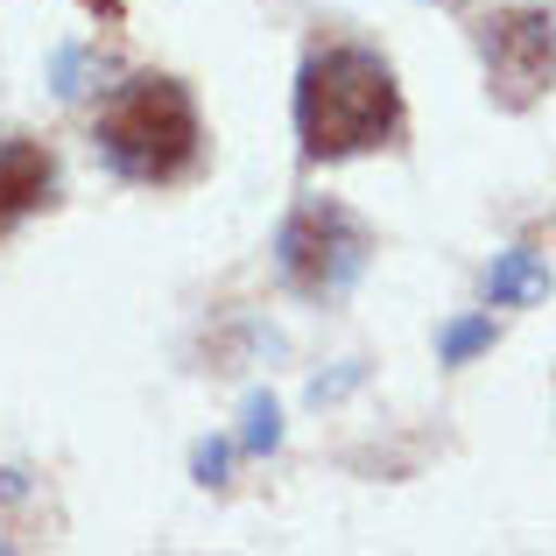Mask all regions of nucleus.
Masks as SVG:
<instances>
[{"instance_id": "obj_9", "label": "nucleus", "mask_w": 556, "mask_h": 556, "mask_svg": "<svg viewBox=\"0 0 556 556\" xmlns=\"http://www.w3.org/2000/svg\"><path fill=\"white\" fill-rule=\"evenodd\" d=\"M218 472H226V444H198V479L218 486Z\"/></svg>"}, {"instance_id": "obj_10", "label": "nucleus", "mask_w": 556, "mask_h": 556, "mask_svg": "<svg viewBox=\"0 0 556 556\" xmlns=\"http://www.w3.org/2000/svg\"><path fill=\"white\" fill-rule=\"evenodd\" d=\"M437 8H465V0H437Z\"/></svg>"}, {"instance_id": "obj_3", "label": "nucleus", "mask_w": 556, "mask_h": 556, "mask_svg": "<svg viewBox=\"0 0 556 556\" xmlns=\"http://www.w3.org/2000/svg\"><path fill=\"white\" fill-rule=\"evenodd\" d=\"M367 254H374V232L359 212H345L339 198H311L282 218V240H275V268L296 296L311 303H331L367 275Z\"/></svg>"}, {"instance_id": "obj_8", "label": "nucleus", "mask_w": 556, "mask_h": 556, "mask_svg": "<svg viewBox=\"0 0 556 556\" xmlns=\"http://www.w3.org/2000/svg\"><path fill=\"white\" fill-rule=\"evenodd\" d=\"M240 444L254 451V458H261V451H275V444H282V408H275L268 394H254V402H247V430H240Z\"/></svg>"}, {"instance_id": "obj_7", "label": "nucleus", "mask_w": 556, "mask_h": 556, "mask_svg": "<svg viewBox=\"0 0 556 556\" xmlns=\"http://www.w3.org/2000/svg\"><path fill=\"white\" fill-rule=\"evenodd\" d=\"M493 345V317H458V325L437 339V353H444V367H465L472 353H486Z\"/></svg>"}, {"instance_id": "obj_4", "label": "nucleus", "mask_w": 556, "mask_h": 556, "mask_svg": "<svg viewBox=\"0 0 556 556\" xmlns=\"http://www.w3.org/2000/svg\"><path fill=\"white\" fill-rule=\"evenodd\" d=\"M479 56H486V92L493 106L529 113L556 85V14L543 8H501L479 22Z\"/></svg>"}, {"instance_id": "obj_1", "label": "nucleus", "mask_w": 556, "mask_h": 556, "mask_svg": "<svg viewBox=\"0 0 556 556\" xmlns=\"http://www.w3.org/2000/svg\"><path fill=\"white\" fill-rule=\"evenodd\" d=\"M402 135V85L388 56L359 42H325L296 71V141L311 163H345V155L388 149Z\"/></svg>"}, {"instance_id": "obj_6", "label": "nucleus", "mask_w": 556, "mask_h": 556, "mask_svg": "<svg viewBox=\"0 0 556 556\" xmlns=\"http://www.w3.org/2000/svg\"><path fill=\"white\" fill-rule=\"evenodd\" d=\"M549 296V268L535 247H507L501 261L486 268V303L493 311H521V303H543Z\"/></svg>"}, {"instance_id": "obj_2", "label": "nucleus", "mask_w": 556, "mask_h": 556, "mask_svg": "<svg viewBox=\"0 0 556 556\" xmlns=\"http://www.w3.org/2000/svg\"><path fill=\"white\" fill-rule=\"evenodd\" d=\"M92 141L127 184H177L204 155V113L184 78L135 71L127 85L106 92V106L92 121Z\"/></svg>"}, {"instance_id": "obj_5", "label": "nucleus", "mask_w": 556, "mask_h": 556, "mask_svg": "<svg viewBox=\"0 0 556 556\" xmlns=\"http://www.w3.org/2000/svg\"><path fill=\"white\" fill-rule=\"evenodd\" d=\"M50 204H56V155L28 135H8L0 141V240Z\"/></svg>"}]
</instances>
